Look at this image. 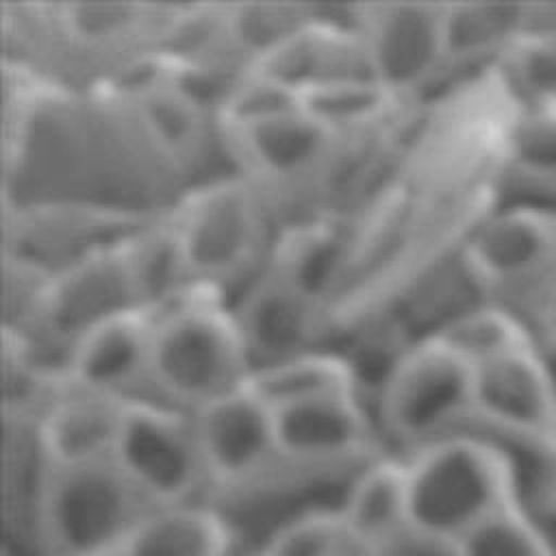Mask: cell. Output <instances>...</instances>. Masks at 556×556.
Listing matches in <instances>:
<instances>
[{
    "mask_svg": "<svg viewBox=\"0 0 556 556\" xmlns=\"http://www.w3.org/2000/svg\"><path fill=\"white\" fill-rule=\"evenodd\" d=\"M245 389L252 391L271 410L326 395H361L358 374L350 356L326 348H315L276 363L254 367L248 376Z\"/></svg>",
    "mask_w": 556,
    "mask_h": 556,
    "instance_id": "20",
    "label": "cell"
},
{
    "mask_svg": "<svg viewBox=\"0 0 556 556\" xmlns=\"http://www.w3.org/2000/svg\"><path fill=\"white\" fill-rule=\"evenodd\" d=\"M352 543L339 508H317L282 523L258 556H341Z\"/></svg>",
    "mask_w": 556,
    "mask_h": 556,
    "instance_id": "28",
    "label": "cell"
},
{
    "mask_svg": "<svg viewBox=\"0 0 556 556\" xmlns=\"http://www.w3.org/2000/svg\"><path fill=\"white\" fill-rule=\"evenodd\" d=\"M415 104L419 102L400 98L374 76L321 83L300 91V106L343 139L374 132Z\"/></svg>",
    "mask_w": 556,
    "mask_h": 556,
    "instance_id": "23",
    "label": "cell"
},
{
    "mask_svg": "<svg viewBox=\"0 0 556 556\" xmlns=\"http://www.w3.org/2000/svg\"><path fill=\"white\" fill-rule=\"evenodd\" d=\"M465 556H556L545 521L519 506H506L460 541Z\"/></svg>",
    "mask_w": 556,
    "mask_h": 556,
    "instance_id": "26",
    "label": "cell"
},
{
    "mask_svg": "<svg viewBox=\"0 0 556 556\" xmlns=\"http://www.w3.org/2000/svg\"><path fill=\"white\" fill-rule=\"evenodd\" d=\"M430 337L443 341L471 367L536 341L526 319L497 302H480L463 311Z\"/></svg>",
    "mask_w": 556,
    "mask_h": 556,
    "instance_id": "24",
    "label": "cell"
},
{
    "mask_svg": "<svg viewBox=\"0 0 556 556\" xmlns=\"http://www.w3.org/2000/svg\"><path fill=\"white\" fill-rule=\"evenodd\" d=\"M35 510L48 556H102L122 552L152 506L109 458L67 467L46 465Z\"/></svg>",
    "mask_w": 556,
    "mask_h": 556,
    "instance_id": "4",
    "label": "cell"
},
{
    "mask_svg": "<svg viewBox=\"0 0 556 556\" xmlns=\"http://www.w3.org/2000/svg\"><path fill=\"white\" fill-rule=\"evenodd\" d=\"M536 354H539V361L543 365L547 387H549V393H552V402H554V410H556V341L536 339Z\"/></svg>",
    "mask_w": 556,
    "mask_h": 556,
    "instance_id": "31",
    "label": "cell"
},
{
    "mask_svg": "<svg viewBox=\"0 0 556 556\" xmlns=\"http://www.w3.org/2000/svg\"><path fill=\"white\" fill-rule=\"evenodd\" d=\"M552 519H556V506H554V513H552V517L547 521H552Z\"/></svg>",
    "mask_w": 556,
    "mask_h": 556,
    "instance_id": "33",
    "label": "cell"
},
{
    "mask_svg": "<svg viewBox=\"0 0 556 556\" xmlns=\"http://www.w3.org/2000/svg\"><path fill=\"white\" fill-rule=\"evenodd\" d=\"M341 556H371V552L365 547V545H358V543H352Z\"/></svg>",
    "mask_w": 556,
    "mask_h": 556,
    "instance_id": "32",
    "label": "cell"
},
{
    "mask_svg": "<svg viewBox=\"0 0 556 556\" xmlns=\"http://www.w3.org/2000/svg\"><path fill=\"white\" fill-rule=\"evenodd\" d=\"M115 465L152 506L189 504L208 482L191 413L150 397H128Z\"/></svg>",
    "mask_w": 556,
    "mask_h": 556,
    "instance_id": "9",
    "label": "cell"
},
{
    "mask_svg": "<svg viewBox=\"0 0 556 556\" xmlns=\"http://www.w3.org/2000/svg\"><path fill=\"white\" fill-rule=\"evenodd\" d=\"M406 493L408 523L454 541L502 508L517 506L502 452L467 428L413 450Z\"/></svg>",
    "mask_w": 556,
    "mask_h": 556,
    "instance_id": "2",
    "label": "cell"
},
{
    "mask_svg": "<svg viewBox=\"0 0 556 556\" xmlns=\"http://www.w3.org/2000/svg\"><path fill=\"white\" fill-rule=\"evenodd\" d=\"M493 72L515 104L556 100V30L528 28Z\"/></svg>",
    "mask_w": 556,
    "mask_h": 556,
    "instance_id": "25",
    "label": "cell"
},
{
    "mask_svg": "<svg viewBox=\"0 0 556 556\" xmlns=\"http://www.w3.org/2000/svg\"><path fill=\"white\" fill-rule=\"evenodd\" d=\"M172 217L189 280L224 295L256 276L274 243L267 200L237 172L189 189Z\"/></svg>",
    "mask_w": 556,
    "mask_h": 556,
    "instance_id": "3",
    "label": "cell"
},
{
    "mask_svg": "<svg viewBox=\"0 0 556 556\" xmlns=\"http://www.w3.org/2000/svg\"><path fill=\"white\" fill-rule=\"evenodd\" d=\"M493 187L500 202L556 208V100L515 104Z\"/></svg>",
    "mask_w": 556,
    "mask_h": 556,
    "instance_id": "18",
    "label": "cell"
},
{
    "mask_svg": "<svg viewBox=\"0 0 556 556\" xmlns=\"http://www.w3.org/2000/svg\"><path fill=\"white\" fill-rule=\"evenodd\" d=\"M211 482L245 484L282 463L274 410L245 387L191 413Z\"/></svg>",
    "mask_w": 556,
    "mask_h": 556,
    "instance_id": "13",
    "label": "cell"
},
{
    "mask_svg": "<svg viewBox=\"0 0 556 556\" xmlns=\"http://www.w3.org/2000/svg\"><path fill=\"white\" fill-rule=\"evenodd\" d=\"M217 139L237 167L267 200L278 193H328L345 139L304 109L267 119L217 126Z\"/></svg>",
    "mask_w": 556,
    "mask_h": 556,
    "instance_id": "8",
    "label": "cell"
},
{
    "mask_svg": "<svg viewBox=\"0 0 556 556\" xmlns=\"http://www.w3.org/2000/svg\"><path fill=\"white\" fill-rule=\"evenodd\" d=\"M460 254L486 298L526 319L556 285V208L495 200Z\"/></svg>",
    "mask_w": 556,
    "mask_h": 556,
    "instance_id": "6",
    "label": "cell"
},
{
    "mask_svg": "<svg viewBox=\"0 0 556 556\" xmlns=\"http://www.w3.org/2000/svg\"><path fill=\"white\" fill-rule=\"evenodd\" d=\"M126 400L63 389L35 419V439L46 465L67 467L113 458Z\"/></svg>",
    "mask_w": 556,
    "mask_h": 556,
    "instance_id": "17",
    "label": "cell"
},
{
    "mask_svg": "<svg viewBox=\"0 0 556 556\" xmlns=\"http://www.w3.org/2000/svg\"><path fill=\"white\" fill-rule=\"evenodd\" d=\"M374 400L387 437L417 450L467 424L473 367L437 337H417L395 354Z\"/></svg>",
    "mask_w": 556,
    "mask_h": 556,
    "instance_id": "5",
    "label": "cell"
},
{
    "mask_svg": "<svg viewBox=\"0 0 556 556\" xmlns=\"http://www.w3.org/2000/svg\"><path fill=\"white\" fill-rule=\"evenodd\" d=\"M282 463L339 465L369 456L376 445L374 419L356 393L326 395L274 410Z\"/></svg>",
    "mask_w": 556,
    "mask_h": 556,
    "instance_id": "15",
    "label": "cell"
},
{
    "mask_svg": "<svg viewBox=\"0 0 556 556\" xmlns=\"http://www.w3.org/2000/svg\"><path fill=\"white\" fill-rule=\"evenodd\" d=\"M154 313L132 306L89 326L72 343L67 387L113 395L141 397L148 387Z\"/></svg>",
    "mask_w": 556,
    "mask_h": 556,
    "instance_id": "14",
    "label": "cell"
},
{
    "mask_svg": "<svg viewBox=\"0 0 556 556\" xmlns=\"http://www.w3.org/2000/svg\"><path fill=\"white\" fill-rule=\"evenodd\" d=\"M230 308L252 369L321 348L326 304L267 261Z\"/></svg>",
    "mask_w": 556,
    "mask_h": 556,
    "instance_id": "11",
    "label": "cell"
},
{
    "mask_svg": "<svg viewBox=\"0 0 556 556\" xmlns=\"http://www.w3.org/2000/svg\"><path fill=\"white\" fill-rule=\"evenodd\" d=\"M124 237L56 269L48 287L41 321L26 332H43L74 343L78 334L100 319L141 306L126 263Z\"/></svg>",
    "mask_w": 556,
    "mask_h": 556,
    "instance_id": "12",
    "label": "cell"
},
{
    "mask_svg": "<svg viewBox=\"0 0 556 556\" xmlns=\"http://www.w3.org/2000/svg\"><path fill=\"white\" fill-rule=\"evenodd\" d=\"M26 28L37 43L61 50L67 59L98 65H141L165 52L189 7L148 2H59L35 4Z\"/></svg>",
    "mask_w": 556,
    "mask_h": 556,
    "instance_id": "7",
    "label": "cell"
},
{
    "mask_svg": "<svg viewBox=\"0 0 556 556\" xmlns=\"http://www.w3.org/2000/svg\"><path fill=\"white\" fill-rule=\"evenodd\" d=\"M469 419L502 430L556 437V410L536 341L473 367Z\"/></svg>",
    "mask_w": 556,
    "mask_h": 556,
    "instance_id": "16",
    "label": "cell"
},
{
    "mask_svg": "<svg viewBox=\"0 0 556 556\" xmlns=\"http://www.w3.org/2000/svg\"><path fill=\"white\" fill-rule=\"evenodd\" d=\"M532 2H445L443 80L484 74L528 33Z\"/></svg>",
    "mask_w": 556,
    "mask_h": 556,
    "instance_id": "19",
    "label": "cell"
},
{
    "mask_svg": "<svg viewBox=\"0 0 556 556\" xmlns=\"http://www.w3.org/2000/svg\"><path fill=\"white\" fill-rule=\"evenodd\" d=\"M232 534L224 519L193 502L146 513L122 556H228Z\"/></svg>",
    "mask_w": 556,
    "mask_h": 556,
    "instance_id": "22",
    "label": "cell"
},
{
    "mask_svg": "<svg viewBox=\"0 0 556 556\" xmlns=\"http://www.w3.org/2000/svg\"><path fill=\"white\" fill-rule=\"evenodd\" d=\"M526 321L532 328L534 339L556 341V285L534 304Z\"/></svg>",
    "mask_w": 556,
    "mask_h": 556,
    "instance_id": "30",
    "label": "cell"
},
{
    "mask_svg": "<svg viewBox=\"0 0 556 556\" xmlns=\"http://www.w3.org/2000/svg\"><path fill=\"white\" fill-rule=\"evenodd\" d=\"M154 313L148 387L193 413L245 387L252 361L224 293L191 285Z\"/></svg>",
    "mask_w": 556,
    "mask_h": 556,
    "instance_id": "1",
    "label": "cell"
},
{
    "mask_svg": "<svg viewBox=\"0 0 556 556\" xmlns=\"http://www.w3.org/2000/svg\"><path fill=\"white\" fill-rule=\"evenodd\" d=\"M300 106V91L254 70H243L226 83L213 102L217 126H237L274 115H282Z\"/></svg>",
    "mask_w": 556,
    "mask_h": 556,
    "instance_id": "27",
    "label": "cell"
},
{
    "mask_svg": "<svg viewBox=\"0 0 556 556\" xmlns=\"http://www.w3.org/2000/svg\"><path fill=\"white\" fill-rule=\"evenodd\" d=\"M367 549L371 556H465L458 541L426 532L410 523Z\"/></svg>",
    "mask_w": 556,
    "mask_h": 556,
    "instance_id": "29",
    "label": "cell"
},
{
    "mask_svg": "<svg viewBox=\"0 0 556 556\" xmlns=\"http://www.w3.org/2000/svg\"><path fill=\"white\" fill-rule=\"evenodd\" d=\"M443 7L424 0L348 7L371 76L408 102L443 80Z\"/></svg>",
    "mask_w": 556,
    "mask_h": 556,
    "instance_id": "10",
    "label": "cell"
},
{
    "mask_svg": "<svg viewBox=\"0 0 556 556\" xmlns=\"http://www.w3.org/2000/svg\"><path fill=\"white\" fill-rule=\"evenodd\" d=\"M339 513L354 543L365 547L408 526L406 460L391 456L367 460L352 480Z\"/></svg>",
    "mask_w": 556,
    "mask_h": 556,
    "instance_id": "21",
    "label": "cell"
},
{
    "mask_svg": "<svg viewBox=\"0 0 556 556\" xmlns=\"http://www.w3.org/2000/svg\"><path fill=\"white\" fill-rule=\"evenodd\" d=\"M102 556H122L119 552H115V554H102Z\"/></svg>",
    "mask_w": 556,
    "mask_h": 556,
    "instance_id": "34",
    "label": "cell"
}]
</instances>
